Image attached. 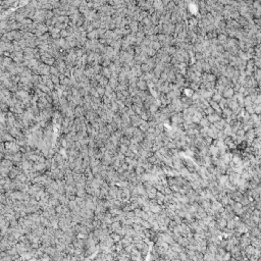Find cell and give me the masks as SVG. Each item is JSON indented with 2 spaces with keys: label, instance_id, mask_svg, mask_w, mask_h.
<instances>
[{
  "label": "cell",
  "instance_id": "cell-1",
  "mask_svg": "<svg viewBox=\"0 0 261 261\" xmlns=\"http://www.w3.org/2000/svg\"><path fill=\"white\" fill-rule=\"evenodd\" d=\"M170 1H172V0H162V3H163V4H164V6H165V5H166V4H168V3H169V2H170Z\"/></svg>",
  "mask_w": 261,
  "mask_h": 261
}]
</instances>
